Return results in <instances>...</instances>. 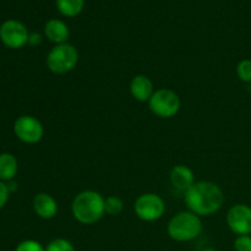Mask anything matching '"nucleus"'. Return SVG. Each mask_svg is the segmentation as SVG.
Instances as JSON below:
<instances>
[{"label":"nucleus","instance_id":"7","mask_svg":"<svg viewBox=\"0 0 251 251\" xmlns=\"http://www.w3.org/2000/svg\"><path fill=\"white\" fill-rule=\"evenodd\" d=\"M14 132L17 139L25 144L34 145L43 139L44 127L37 118L32 115H22L15 122Z\"/></svg>","mask_w":251,"mask_h":251},{"label":"nucleus","instance_id":"8","mask_svg":"<svg viewBox=\"0 0 251 251\" xmlns=\"http://www.w3.org/2000/svg\"><path fill=\"white\" fill-rule=\"evenodd\" d=\"M28 29L16 20H7L0 26V39L11 49L22 48L28 43Z\"/></svg>","mask_w":251,"mask_h":251},{"label":"nucleus","instance_id":"5","mask_svg":"<svg viewBox=\"0 0 251 251\" xmlns=\"http://www.w3.org/2000/svg\"><path fill=\"white\" fill-rule=\"evenodd\" d=\"M151 112L162 119H171L176 117L181 107V100L178 93L168 88H159L154 91L149 100Z\"/></svg>","mask_w":251,"mask_h":251},{"label":"nucleus","instance_id":"11","mask_svg":"<svg viewBox=\"0 0 251 251\" xmlns=\"http://www.w3.org/2000/svg\"><path fill=\"white\" fill-rule=\"evenodd\" d=\"M130 93L137 102H149L154 93L153 82L146 75H136L130 82Z\"/></svg>","mask_w":251,"mask_h":251},{"label":"nucleus","instance_id":"17","mask_svg":"<svg viewBox=\"0 0 251 251\" xmlns=\"http://www.w3.org/2000/svg\"><path fill=\"white\" fill-rule=\"evenodd\" d=\"M46 251H76V249L70 240L65 238H56L47 245Z\"/></svg>","mask_w":251,"mask_h":251},{"label":"nucleus","instance_id":"16","mask_svg":"<svg viewBox=\"0 0 251 251\" xmlns=\"http://www.w3.org/2000/svg\"><path fill=\"white\" fill-rule=\"evenodd\" d=\"M105 215L108 216H119L124 210V202L120 198L114 195H110L105 199L104 202Z\"/></svg>","mask_w":251,"mask_h":251},{"label":"nucleus","instance_id":"2","mask_svg":"<svg viewBox=\"0 0 251 251\" xmlns=\"http://www.w3.org/2000/svg\"><path fill=\"white\" fill-rule=\"evenodd\" d=\"M105 199L98 191L83 190L78 193L71 203L74 218L81 225L91 226L105 215Z\"/></svg>","mask_w":251,"mask_h":251},{"label":"nucleus","instance_id":"21","mask_svg":"<svg viewBox=\"0 0 251 251\" xmlns=\"http://www.w3.org/2000/svg\"><path fill=\"white\" fill-rule=\"evenodd\" d=\"M10 190L9 186L4 183V181L0 180V210L6 205L7 200H9Z\"/></svg>","mask_w":251,"mask_h":251},{"label":"nucleus","instance_id":"9","mask_svg":"<svg viewBox=\"0 0 251 251\" xmlns=\"http://www.w3.org/2000/svg\"><path fill=\"white\" fill-rule=\"evenodd\" d=\"M226 221L234 234H251V207L244 203H237L228 210Z\"/></svg>","mask_w":251,"mask_h":251},{"label":"nucleus","instance_id":"10","mask_svg":"<svg viewBox=\"0 0 251 251\" xmlns=\"http://www.w3.org/2000/svg\"><path fill=\"white\" fill-rule=\"evenodd\" d=\"M33 210L39 218L51 220L58 213V202L49 194L39 193L33 199Z\"/></svg>","mask_w":251,"mask_h":251},{"label":"nucleus","instance_id":"12","mask_svg":"<svg viewBox=\"0 0 251 251\" xmlns=\"http://www.w3.org/2000/svg\"><path fill=\"white\" fill-rule=\"evenodd\" d=\"M171 183L176 190L184 191L191 188V186L195 184V176H194V172L191 171L189 167L184 166V164H178V166L173 167L171 171Z\"/></svg>","mask_w":251,"mask_h":251},{"label":"nucleus","instance_id":"23","mask_svg":"<svg viewBox=\"0 0 251 251\" xmlns=\"http://www.w3.org/2000/svg\"><path fill=\"white\" fill-rule=\"evenodd\" d=\"M201 251H217L215 249V248H211V247H208V248H205V249H202Z\"/></svg>","mask_w":251,"mask_h":251},{"label":"nucleus","instance_id":"22","mask_svg":"<svg viewBox=\"0 0 251 251\" xmlns=\"http://www.w3.org/2000/svg\"><path fill=\"white\" fill-rule=\"evenodd\" d=\"M28 43L31 44V46H38V44L42 43V36L39 33H37V32L29 33Z\"/></svg>","mask_w":251,"mask_h":251},{"label":"nucleus","instance_id":"15","mask_svg":"<svg viewBox=\"0 0 251 251\" xmlns=\"http://www.w3.org/2000/svg\"><path fill=\"white\" fill-rule=\"evenodd\" d=\"M85 0H56L59 12L66 17H75L82 12Z\"/></svg>","mask_w":251,"mask_h":251},{"label":"nucleus","instance_id":"19","mask_svg":"<svg viewBox=\"0 0 251 251\" xmlns=\"http://www.w3.org/2000/svg\"><path fill=\"white\" fill-rule=\"evenodd\" d=\"M15 251H46V248H43V245L37 240L27 239L20 243Z\"/></svg>","mask_w":251,"mask_h":251},{"label":"nucleus","instance_id":"20","mask_svg":"<svg viewBox=\"0 0 251 251\" xmlns=\"http://www.w3.org/2000/svg\"><path fill=\"white\" fill-rule=\"evenodd\" d=\"M235 251H251V235H238L234 240Z\"/></svg>","mask_w":251,"mask_h":251},{"label":"nucleus","instance_id":"3","mask_svg":"<svg viewBox=\"0 0 251 251\" xmlns=\"http://www.w3.org/2000/svg\"><path fill=\"white\" fill-rule=\"evenodd\" d=\"M202 232V222L198 215L191 211L176 213L169 220L167 233L174 242L188 243L196 239Z\"/></svg>","mask_w":251,"mask_h":251},{"label":"nucleus","instance_id":"1","mask_svg":"<svg viewBox=\"0 0 251 251\" xmlns=\"http://www.w3.org/2000/svg\"><path fill=\"white\" fill-rule=\"evenodd\" d=\"M184 201L189 211L199 217H207L221 210L225 202V195L222 189L212 181H195V184L185 191Z\"/></svg>","mask_w":251,"mask_h":251},{"label":"nucleus","instance_id":"4","mask_svg":"<svg viewBox=\"0 0 251 251\" xmlns=\"http://www.w3.org/2000/svg\"><path fill=\"white\" fill-rule=\"evenodd\" d=\"M78 63V51L75 46L68 43L56 44L47 55V66L56 75L73 71Z\"/></svg>","mask_w":251,"mask_h":251},{"label":"nucleus","instance_id":"14","mask_svg":"<svg viewBox=\"0 0 251 251\" xmlns=\"http://www.w3.org/2000/svg\"><path fill=\"white\" fill-rule=\"evenodd\" d=\"M17 169H19V163L14 154L7 152L0 154V180H12L17 174Z\"/></svg>","mask_w":251,"mask_h":251},{"label":"nucleus","instance_id":"18","mask_svg":"<svg viewBox=\"0 0 251 251\" xmlns=\"http://www.w3.org/2000/svg\"><path fill=\"white\" fill-rule=\"evenodd\" d=\"M237 75L239 80L251 83V59H243L237 65Z\"/></svg>","mask_w":251,"mask_h":251},{"label":"nucleus","instance_id":"13","mask_svg":"<svg viewBox=\"0 0 251 251\" xmlns=\"http://www.w3.org/2000/svg\"><path fill=\"white\" fill-rule=\"evenodd\" d=\"M44 36L50 42L56 44L68 43L70 31H69L68 25L64 21L58 19H51L44 26Z\"/></svg>","mask_w":251,"mask_h":251},{"label":"nucleus","instance_id":"6","mask_svg":"<svg viewBox=\"0 0 251 251\" xmlns=\"http://www.w3.org/2000/svg\"><path fill=\"white\" fill-rule=\"evenodd\" d=\"M135 215L144 222H154L166 212V203L159 195L146 193L140 195L134 203Z\"/></svg>","mask_w":251,"mask_h":251}]
</instances>
